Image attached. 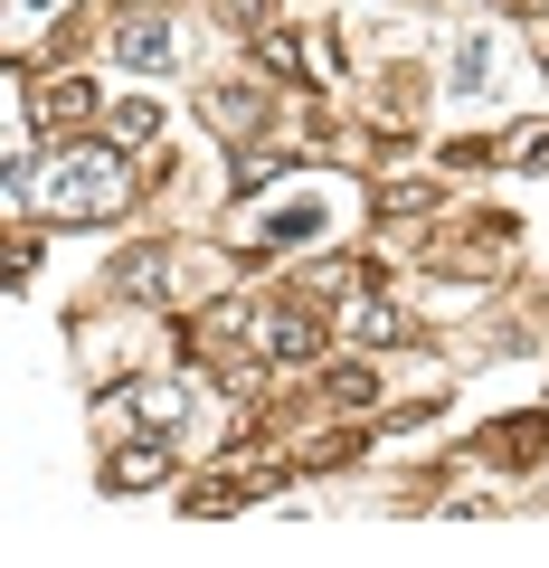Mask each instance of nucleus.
I'll return each instance as SVG.
<instances>
[{
  "instance_id": "20e7f679",
  "label": "nucleus",
  "mask_w": 549,
  "mask_h": 568,
  "mask_svg": "<svg viewBox=\"0 0 549 568\" xmlns=\"http://www.w3.org/2000/svg\"><path fill=\"white\" fill-rule=\"evenodd\" d=\"M162 474H171V446H162V426H152V436H133V446L104 465V484H114V493H152Z\"/></svg>"
},
{
  "instance_id": "f8f14e48",
  "label": "nucleus",
  "mask_w": 549,
  "mask_h": 568,
  "mask_svg": "<svg viewBox=\"0 0 549 568\" xmlns=\"http://www.w3.org/2000/svg\"><path fill=\"white\" fill-rule=\"evenodd\" d=\"M350 332H360V342H398L407 323H398V304H379V294H369V304L350 313Z\"/></svg>"
},
{
  "instance_id": "9b49d317",
  "label": "nucleus",
  "mask_w": 549,
  "mask_h": 568,
  "mask_svg": "<svg viewBox=\"0 0 549 568\" xmlns=\"http://www.w3.org/2000/svg\"><path fill=\"white\" fill-rule=\"evenodd\" d=\"M85 114H95V85H77V77L48 85V123H85Z\"/></svg>"
},
{
  "instance_id": "7ed1b4c3",
  "label": "nucleus",
  "mask_w": 549,
  "mask_h": 568,
  "mask_svg": "<svg viewBox=\"0 0 549 568\" xmlns=\"http://www.w3.org/2000/svg\"><path fill=\"white\" fill-rule=\"evenodd\" d=\"M114 58L143 67V77H152V67H181V29H171V20H123L114 29Z\"/></svg>"
},
{
  "instance_id": "423d86ee",
  "label": "nucleus",
  "mask_w": 549,
  "mask_h": 568,
  "mask_svg": "<svg viewBox=\"0 0 549 568\" xmlns=\"http://www.w3.org/2000/svg\"><path fill=\"white\" fill-rule=\"evenodd\" d=\"M265 114H275V95H256V85H218V95H209V123H218V133H265Z\"/></svg>"
},
{
  "instance_id": "1a4fd4ad",
  "label": "nucleus",
  "mask_w": 549,
  "mask_h": 568,
  "mask_svg": "<svg viewBox=\"0 0 549 568\" xmlns=\"http://www.w3.org/2000/svg\"><path fill=\"white\" fill-rule=\"evenodd\" d=\"M152 133H162V104H152V95H123L114 104V142L133 152V142H152Z\"/></svg>"
},
{
  "instance_id": "f03ea898",
  "label": "nucleus",
  "mask_w": 549,
  "mask_h": 568,
  "mask_svg": "<svg viewBox=\"0 0 549 568\" xmlns=\"http://www.w3.org/2000/svg\"><path fill=\"white\" fill-rule=\"evenodd\" d=\"M265 351H275V361H323L332 351V323L313 304H285V313H265Z\"/></svg>"
},
{
  "instance_id": "dca6fc26",
  "label": "nucleus",
  "mask_w": 549,
  "mask_h": 568,
  "mask_svg": "<svg viewBox=\"0 0 549 568\" xmlns=\"http://www.w3.org/2000/svg\"><path fill=\"white\" fill-rule=\"evenodd\" d=\"M549 446V417H521V426H502V455H540Z\"/></svg>"
},
{
  "instance_id": "39448f33",
  "label": "nucleus",
  "mask_w": 549,
  "mask_h": 568,
  "mask_svg": "<svg viewBox=\"0 0 549 568\" xmlns=\"http://www.w3.org/2000/svg\"><path fill=\"white\" fill-rule=\"evenodd\" d=\"M114 294H143V304H171V294H181V265H171L162 246H143V256H123V265H114Z\"/></svg>"
},
{
  "instance_id": "a211bd4d",
  "label": "nucleus",
  "mask_w": 549,
  "mask_h": 568,
  "mask_svg": "<svg viewBox=\"0 0 549 568\" xmlns=\"http://www.w3.org/2000/svg\"><path fill=\"white\" fill-rule=\"evenodd\" d=\"M256 10H265V0H227V20H237V29H256Z\"/></svg>"
},
{
  "instance_id": "0eeeda50",
  "label": "nucleus",
  "mask_w": 549,
  "mask_h": 568,
  "mask_svg": "<svg viewBox=\"0 0 549 568\" xmlns=\"http://www.w3.org/2000/svg\"><path fill=\"white\" fill-rule=\"evenodd\" d=\"M492 67H502V58H492V39H484V29H465V39H455V95H484Z\"/></svg>"
},
{
  "instance_id": "4468645a",
  "label": "nucleus",
  "mask_w": 549,
  "mask_h": 568,
  "mask_svg": "<svg viewBox=\"0 0 549 568\" xmlns=\"http://www.w3.org/2000/svg\"><path fill=\"white\" fill-rule=\"evenodd\" d=\"M256 58H265V67H275V77H294V67H304V48H294V39H285V29H265V39H256Z\"/></svg>"
},
{
  "instance_id": "9d476101",
  "label": "nucleus",
  "mask_w": 549,
  "mask_h": 568,
  "mask_svg": "<svg viewBox=\"0 0 549 568\" xmlns=\"http://www.w3.org/2000/svg\"><path fill=\"white\" fill-rule=\"evenodd\" d=\"M123 398H133V417H143V426H171V417H181V388H162V379H143V388H123Z\"/></svg>"
},
{
  "instance_id": "2eb2a0df",
  "label": "nucleus",
  "mask_w": 549,
  "mask_h": 568,
  "mask_svg": "<svg viewBox=\"0 0 549 568\" xmlns=\"http://www.w3.org/2000/svg\"><path fill=\"white\" fill-rule=\"evenodd\" d=\"M304 284H313V294H350V284H360V265H342V256H323V265H313Z\"/></svg>"
},
{
  "instance_id": "f257e3e1",
  "label": "nucleus",
  "mask_w": 549,
  "mask_h": 568,
  "mask_svg": "<svg viewBox=\"0 0 549 568\" xmlns=\"http://www.w3.org/2000/svg\"><path fill=\"white\" fill-rule=\"evenodd\" d=\"M114 200H123V142H85V152L58 162V181H48V209L58 219H95Z\"/></svg>"
},
{
  "instance_id": "f3484780",
  "label": "nucleus",
  "mask_w": 549,
  "mask_h": 568,
  "mask_svg": "<svg viewBox=\"0 0 549 568\" xmlns=\"http://www.w3.org/2000/svg\"><path fill=\"white\" fill-rule=\"evenodd\" d=\"M502 152H511V162H549V123H521V133H511Z\"/></svg>"
},
{
  "instance_id": "6e6552de",
  "label": "nucleus",
  "mask_w": 549,
  "mask_h": 568,
  "mask_svg": "<svg viewBox=\"0 0 549 568\" xmlns=\"http://www.w3.org/2000/svg\"><path fill=\"white\" fill-rule=\"evenodd\" d=\"M323 398H332V407H342V417H360V407H369V398H379V379H369V369H360V361H332V379H323Z\"/></svg>"
},
{
  "instance_id": "ddd939ff",
  "label": "nucleus",
  "mask_w": 549,
  "mask_h": 568,
  "mask_svg": "<svg viewBox=\"0 0 549 568\" xmlns=\"http://www.w3.org/2000/svg\"><path fill=\"white\" fill-rule=\"evenodd\" d=\"M285 181V152H237V190H275Z\"/></svg>"
}]
</instances>
